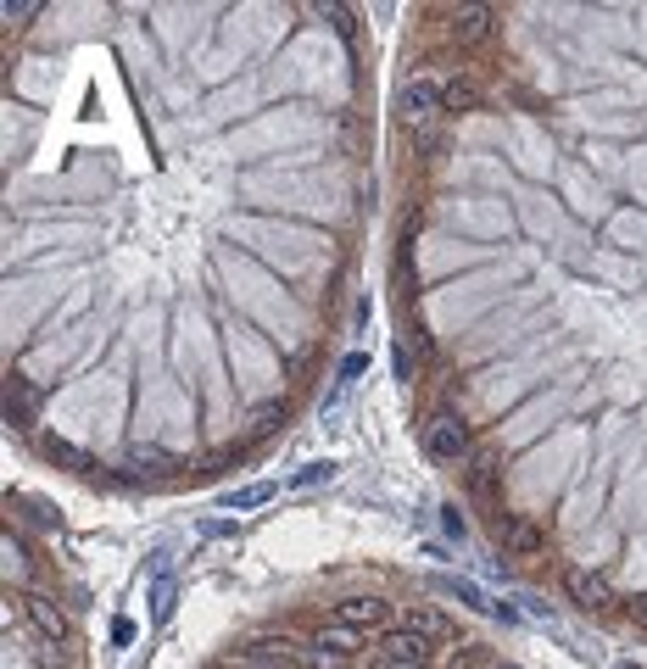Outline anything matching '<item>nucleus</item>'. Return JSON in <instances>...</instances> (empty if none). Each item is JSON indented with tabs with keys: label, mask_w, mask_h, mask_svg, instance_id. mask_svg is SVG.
Returning a JSON list of instances; mask_svg holds the SVG:
<instances>
[{
	"label": "nucleus",
	"mask_w": 647,
	"mask_h": 669,
	"mask_svg": "<svg viewBox=\"0 0 647 669\" xmlns=\"http://www.w3.org/2000/svg\"><path fill=\"white\" fill-rule=\"evenodd\" d=\"M419 447H425L436 463H469V458H475V429L457 418L452 408H441V413H425Z\"/></svg>",
	"instance_id": "f257e3e1"
},
{
	"label": "nucleus",
	"mask_w": 647,
	"mask_h": 669,
	"mask_svg": "<svg viewBox=\"0 0 647 669\" xmlns=\"http://www.w3.org/2000/svg\"><path fill=\"white\" fill-rule=\"evenodd\" d=\"M396 123H402V134L430 129V123H447L441 84H430V78H402V89H396Z\"/></svg>",
	"instance_id": "f03ea898"
},
{
	"label": "nucleus",
	"mask_w": 647,
	"mask_h": 669,
	"mask_svg": "<svg viewBox=\"0 0 647 669\" xmlns=\"http://www.w3.org/2000/svg\"><path fill=\"white\" fill-rule=\"evenodd\" d=\"M307 642H313V669H346L368 647V636L352 631V625H341V619H318Z\"/></svg>",
	"instance_id": "7ed1b4c3"
},
{
	"label": "nucleus",
	"mask_w": 647,
	"mask_h": 669,
	"mask_svg": "<svg viewBox=\"0 0 647 669\" xmlns=\"http://www.w3.org/2000/svg\"><path fill=\"white\" fill-rule=\"evenodd\" d=\"M330 619H341V625H352V631H363V636H375V631H391L402 613H396L386 597H368V592H357V597H341V603L330 608Z\"/></svg>",
	"instance_id": "20e7f679"
},
{
	"label": "nucleus",
	"mask_w": 647,
	"mask_h": 669,
	"mask_svg": "<svg viewBox=\"0 0 647 669\" xmlns=\"http://www.w3.org/2000/svg\"><path fill=\"white\" fill-rule=\"evenodd\" d=\"M375 658H386V664H407V669H430L436 664V647L419 636V631H407L402 619L391 631H380L375 636Z\"/></svg>",
	"instance_id": "39448f33"
},
{
	"label": "nucleus",
	"mask_w": 647,
	"mask_h": 669,
	"mask_svg": "<svg viewBox=\"0 0 647 669\" xmlns=\"http://www.w3.org/2000/svg\"><path fill=\"white\" fill-rule=\"evenodd\" d=\"M491 531H497V547H502V558H536L541 547H547V531L541 524H530V519H520V513H491Z\"/></svg>",
	"instance_id": "423d86ee"
},
{
	"label": "nucleus",
	"mask_w": 647,
	"mask_h": 669,
	"mask_svg": "<svg viewBox=\"0 0 647 669\" xmlns=\"http://www.w3.org/2000/svg\"><path fill=\"white\" fill-rule=\"evenodd\" d=\"M441 101H447V112H480L486 107V84L475 73H464V68H452V78L441 84Z\"/></svg>",
	"instance_id": "0eeeda50"
},
{
	"label": "nucleus",
	"mask_w": 647,
	"mask_h": 669,
	"mask_svg": "<svg viewBox=\"0 0 647 669\" xmlns=\"http://www.w3.org/2000/svg\"><path fill=\"white\" fill-rule=\"evenodd\" d=\"M452 23H447V34H452V45H486L491 39V7H457V12H447Z\"/></svg>",
	"instance_id": "6e6552de"
},
{
	"label": "nucleus",
	"mask_w": 647,
	"mask_h": 669,
	"mask_svg": "<svg viewBox=\"0 0 647 669\" xmlns=\"http://www.w3.org/2000/svg\"><path fill=\"white\" fill-rule=\"evenodd\" d=\"M497 481H502V469H497L486 452H475V458L464 463V486H469V497H475V502H486V508H491V502H497Z\"/></svg>",
	"instance_id": "1a4fd4ad"
},
{
	"label": "nucleus",
	"mask_w": 647,
	"mask_h": 669,
	"mask_svg": "<svg viewBox=\"0 0 647 669\" xmlns=\"http://www.w3.org/2000/svg\"><path fill=\"white\" fill-rule=\"evenodd\" d=\"M564 592L581 608H609V581L603 575H586V569H564Z\"/></svg>",
	"instance_id": "9d476101"
},
{
	"label": "nucleus",
	"mask_w": 647,
	"mask_h": 669,
	"mask_svg": "<svg viewBox=\"0 0 647 669\" xmlns=\"http://www.w3.org/2000/svg\"><path fill=\"white\" fill-rule=\"evenodd\" d=\"M402 625H407V631H419V636H425L430 647L452 636V625H447V613H441L436 603H413V608L402 613Z\"/></svg>",
	"instance_id": "9b49d317"
},
{
	"label": "nucleus",
	"mask_w": 647,
	"mask_h": 669,
	"mask_svg": "<svg viewBox=\"0 0 647 669\" xmlns=\"http://www.w3.org/2000/svg\"><path fill=\"white\" fill-rule=\"evenodd\" d=\"M7 424L17 429V436H28V429H34V386H28V379H7Z\"/></svg>",
	"instance_id": "f8f14e48"
},
{
	"label": "nucleus",
	"mask_w": 647,
	"mask_h": 669,
	"mask_svg": "<svg viewBox=\"0 0 647 669\" xmlns=\"http://www.w3.org/2000/svg\"><path fill=\"white\" fill-rule=\"evenodd\" d=\"M45 458H51L57 469H68V474H101V463L89 452H78L73 441H45Z\"/></svg>",
	"instance_id": "ddd939ff"
},
{
	"label": "nucleus",
	"mask_w": 647,
	"mask_h": 669,
	"mask_svg": "<svg viewBox=\"0 0 647 669\" xmlns=\"http://www.w3.org/2000/svg\"><path fill=\"white\" fill-rule=\"evenodd\" d=\"M273 481H257V486H241V491H229L223 497V508H235V513H246V508H263V502H273Z\"/></svg>",
	"instance_id": "4468645a"
},
{
	"label": "nucleus",
	"mask_w": 647,
	"mask_h": 669,
	"mask_svg": "<svg viewBox=\"0 0 647 669\" xmlns=\"http://www.w3.org/2000/svg\"><path fill=\"white\" fill-rule=\"evenodd\" d=\"M129 463L141 469V474H173V469H179V463H173V458H162L157 447H134V452H129Z\"/></svg>",
	"instance_id": "2eb2a0df"
},
{
	"label": "nucleus",
	"mask_w": 647,
	"mask_h": 669,
	"mask_svg": "<svg viewBox=\"0 0 647 669\" xmlns=\"http://www.w3.org/2000/svg\"><path fill=\"white\" fill-rule=\"evenodd\" d=\"M173 603H179V586H173V581H157V586H151V619H157V625L173 613Z\"/></svg>",
	"instance_id": "dca6fc26"
},
{
	"label": "nucleus",
	"mask_w": 647,
	"mask_h": 669,
	"mask_svg": "<svg viewBox=\"0 0 647 669\" xmlns=\"http://www.w3.org/2000/svg\"><path fill=\"white\" fill-rule=\"evenodd\" d=\"M330 474H335L330 458H324V463H302V469L291 474V486H318V481H330Z\"/></svg>",
	"instance_id": "f3484780"
},
{
	"label": "nucleus",
	"mask_w": 647,
	"mask_h": 669,
	"mask_svg": "<svg viewBox=\"0 0 647 669\" xmlns=\"http://www.w3.org/2000/svg\"><path fill=\"white\" fill-rule=\"evenodd\" d=\"M441 531H447V542H469V524H464V513H457V502L441 508Z\"/></svg>",
	"instance_id": "a211bd4d"
},
{
	"label": "nucleus",
	"mask_w": 647,
	"mask_h": 669,
	"mask_svg": "<svg viewBox=\"0 0 647 669\" xmlns=\"http://www.w3.org/2000/svg\"><path fill=\"white\" fill-rule=\"evenodd\" d=\"M357 374H368V352H352V357L341 363V386H352Z\"/></svg>",
	"instance_id": "6ab92c4d"
},
{
	"label": "nucleus",
	"mask_w": 647,
	"mask_h": 669,
	"mask_svg": "<svg viewBox=\"0 0 647 669\" xmlns=\"http://www.w3.org/2000/svg\"><path fill=\"white\" fill-rule=\"evenodd\" d=\"M112 642H134V625H129V619H112Z\"/></svg>",
	"instance_id": "aec40b11"
},
{
	"label": "nucleus",
	"mask_w": 647,
	"mask_h": 669,
	"mask_svg": "<svg viewBox=\"0 0 647 669\" xmlns=\"http://www.w3.org/2000/svg\"><path fill=\"white\" fill-rule=\"evenodd\" d=\"M636 625L647 631V597H636Z\"/></svg>",
	"instance_id": "412c9836"
},
{
	"label": "nucleus",
	"mask_w": 647,
	"mask_h": 669,
	"mask_svg": "<svg viewBox=\"0 0 647 669\" xmlns=\"http://www.w3.org/2000/svg\"><path fill=\"white\" fill-rule=\"evenodd\" d=\"M620 669H636V664H620Z\"/></svg>",
	"instance_id": "4be33fe9"
}]
</instances>
